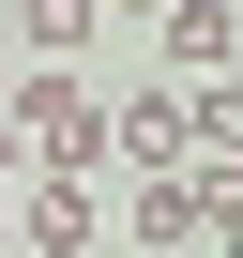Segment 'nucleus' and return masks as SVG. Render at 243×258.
<instances>
[{
    "label": "nucleus",
    "instance_id": "nucleus-1",
    "mask_svg": "<svg viewBox=\"0 0 243 258\" xmlns=\"http://www.w3.org/2000/svg\"><path fill=\"white\" fill-rule=\"evenodd\" d=\"M0 121H16V152L46 182H106V91L76 61H31V76H0Z\"/></svg>",
    "mask_w": 243,
    "mask_h": 258
},
{
    "label": "nucleus",
    "instance_id": "nucleus-2",
    "mask_svg": "<svg viewBox=\"0 0 243 258\" xmlns=\"http://www.w3.org/2000/svg\"><path fill=\"white\" fill-rule=\"evenodd\" d=\"M106 167H183V76H137L106 106Z\"/></svg>",
    "mask_w": 243,
    "mask_h": 258
},
{
    "label": "nucleus",
    "instance_id": "nucleus-3",
    "mask_svg": "<svg viewBox=\"0 0 243 258\" xmlns=\"http://www.w3.org/2000/svg\"><path fill=\"white\" fill-rule=\"evenodd\" d=\"M91 213H106V198H91V182H46V167H31V182H16V228H31V243H46V258H91Z\"/></svg>",
    "mask_w": 243,
    "mask_h": 258
},
{
    "label": "nucleus",
    "instance_id": "nucleus-4",
    "mask_svg": "<svg viewBox=\"0 0 243 258\" xmlns=\"http://www.w3.org/2000/svg\"><path fill=\"white\" fill-rule=\"evenodd\" d=\"M122 228L137 243H198V167H137L122 182Z\"/></svg>",
    "mask_w": 243,
    "mask_h": 258
},
{
    "label": "nucleus",
    "instance_id": "nucleus-5",
    "mask_svg": "<svg viewBox=\"0 0 243 258\" xmlns=\"http://www.w3.org/2000/svg\"><path fill=\"white\" fill-rule=\"evenodd\" d=\"M228 16L243 0H167V76H228Z\"/></svg>",
    "mask_w": 243,
    "mask_h": 258
},
{
    "label": "nucleus",
    "instance_id": "nucleus-6",
    "mask_svg": "<svg viewBox=\"0 0 243 258\" xmlns=\"http://www.w3.org/2000/svg\"><path fill=\"white\" fill-rule=\"evenodd\" d=\"M16 31H31V61H76L106 31V0H16Z\"/></svg>",
    "mask_w": 243,
    "mask_h": 258
},
{
    "label": "nucleus",
    "instance_id": "nucleus-7",
    "mask_svg": "<svg viewBox=\"0 0 243 258\" xmlns=\"http://www.w3.org/2000/svg\"><path fill=\"white\" fill-rule=\"evenodd\" d=\"M228 76H243V16H228Z\"/></svg>",
    "mask_w": 243,
    "mask_h": 258
},
{
    "label": "nucleus",
    "instance_id": "nucleus-8",
    "mask_svg": "<svg viewBox=\"0 0 243 258\" xmlns=\"http://www.w3.org/2000/svg\"><path fill=\"white\" fill-rule=\"evenodd\" d=\"M137 16H167V0H137Z\"/></svg>",
    "mask_w": 243,
    "mask_h": 258
}]
</instances>
